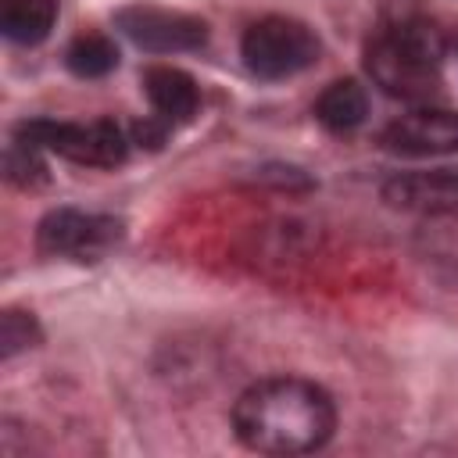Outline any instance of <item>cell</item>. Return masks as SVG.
Here are the masks:
<instances>
[{
  "label": "cell",
  "instance_id": "obj_13",
  "mask_svg": "<svg viewBox=\"0 0 458 458\" xmlns=\"http://www.w3.org/2000/svg\"><path fill=\"white\" fill-rule=\"evenodd\" d=\"M4 175L18 190H39L50 182V172H47V161L39 157V150L29 143H18V140L4 154Z\"/></svg>",
  "mask_w": 458,
  "mask_h": 458
},
{
  "label": "cell",
  "instance_id": "obj_11",
  "mask_svg": "<svg viewBox=\"0 0 458 458\" xmlns=\"http://www.w3.org/2000/svg\"><path fill=\"white\" fill-rule=\"evenodd\" d=\"M365 114H369V97L354 79L329 82L315 100V118L329 132H351L365 122Z\"/></svg>",
  "mask_w": 458,
  "mask_h": 458
},
{
  "label": "cell",
  "instance_id": "obj_12",
  "mask_svg": "<svg viewBox=\"0 0 458 458\" xmlns=\"http://www.w3.org/2000/svg\"><path fill=\"white\" fill-rule=\"evenodd\" d=\"M64 64L79 79H100V75H107V72L118 68V47L104 32H82V36H75L68 43Z\"/></svg>",
  "mask_w": 458,
  "mask_h": 458
},
{
  "label": "cell",
  "instance_id": "obj_15",
  "mask_svg": "<svg viewBox=\"0 0 458 458\" xmlns=\"http://www.w3.org/2000/svg\"><path fill=\"white\" fill-rule=\"evenodd\" d=\"M258 182L276 186V190H286V193H304V190L315 186V182H311L301 168H293V165H265V168H258Z\"/></svg>",
  "mask_w": 458,
  "mask_h": 458
},
{
  "label": "cell",
  "instance_id": "obj_14",
  "mask_svg": "<svg viewBox=\"0 0 458 458\" xmlns=\"http://www.w3.org/2000/svg\"><path fill=\"white\" fill-rule=\"evenodd\" d=\"M43 340V329L36 322L32 311H18V308H4L0 315V354L14 358L18 351H29Z\"/></svg>",
  "mask_w": 458,
  "mask_h": 458
},
{
  "label": "cell",
  "instance_id": "obj_5",
  "mask_svg": "<svg viewBox=\"0 0 458 458\" xmlns=\"http://www.w3.org/2000/svg\"><path fill=\"white\" fill-rule=\"evenodd\" d=\"M125 225L114 215H93L79 208H54L39 218L36 243L43 254L72 258V261H97L104 258L118 240Z\"/></svg>",
  "mask_w": 458,
  "mask_h": 458
},
{
  "label": "cell",
  "instance_id": "obj_6",
  "mask_svg": "<svg viewBox=\"0 0 458 458\" xmlns=\"http://www.w3.org/2000/svg\"><path fill=\"white\" fill-rule=\"evenodd\" d=\"M114 25L140 50L150 54H182L200 50L208 43V21L186 11L157 7V4H129L114 11Z\"/></svg>",
  "mask_w": 458,
  "mask_h": 458
},
{
  "label": "cell",
  "instance_id": "obj_10",
  "mask_svg": "<svg viewBox=\"0 0 458 458\" xmlns=\"http://www.w3.org/2000/svg\"><path fill=\"white\" fill-rule=\"evenodd\" d=\"M57 21V0H4L0 4V32L11 43L36 47L50 36Z\"/></svg>",
  "mask_w": 458,
  "mask_h": 458
},
{
  "label": "cell",
  "instance_id": "obj_9",
  "mask_svg": "<svg viewBox=\"0 0 458 458\" xmlns=\"http://www.w3.org/2000/svg\"><path fill=\"white\" fill-rule=\"evenodd\" d=\"M143 89H147V100L157 111V118H165L168 125L172 122H190L197 114L200 89H197V79L182 68H172V64L147 68L143 72Z\"/></svg>",
  "mask_w": 458,
  "mask_h": 458
},
{
  "label": "cell",
  "instance_id": "obj_7",
  "mask_svg": "<svg viewBox=\"0 0 458 458\" xmlns=\"http://www.w3.org/2000/svg\"><path fill=\"white\" fill-rule=\"evenodd\" d=\"M383 147L404 157H433L458 150V111L447 107H415L394 118L383 129Z\"/></svg>",
  "mask_w": 458,
  "mask_h": 458
},
{
  "label": "cell",
  "instance_id": "obj_3",
  "mask_svg": "<svg viewBox=\"0 0 458 458\" xmlns=\"http://www.w3.org/2000/svg\"><path fill=\"white\" fill-rule=\"evenodd\" d=\"M14 140L36 150L61 154L75 165H89V168H114L129 154V140L111 118H97V122L29 118L14 129Z\"/></svg>",
  "mask_w": 458,
  "mask_h": 458
},
{
  "label": "cell",
  "instance_id": "obj_4",
  "mask_svg": "<svg viewBox=\"0 0 458 458\" xmlns=\"http://www.w3.org/2000/svg\"><path fill=\"white\" fill-rule=\"evenodd\" d=\"M322 54V43L311 25L286 18V14H268L258 18L243 39H240V57L250 75L258 79H286L304 68H311Z\"/></svg>",
  "mask_w": 458,
  "mask_h": 458
},
{
  "label": "cell",
  "instance_id": "obj_16",
  "mask_svg": "<svg viewBox=\"0 0 458 458\" xmlns=\"http://www.w3.org/2000/svg\"><path fill=\"white\" fill-rule=\"evenodd\" d=\"M165 136H168V122L165 118H147V122H136L132 125V140L140 143V147H150V150H157L161 143H165Z\"/></svg>",
  "mask_w": 458,
  "mask_h": 458
},
{
  "label": "cell",
  "instance_id": "obj_2",
  "mask_svg": "<svg viewBox=\"0 0 458 458\" xmlns=\"http://www.w3.org/2000/svg\"><path fill=\"white\" fill-rule=\"evenodd\" d=\"M444 32L426 18H401L383 25L365 47V72L397 100H429L444 79Z\"/></svg>",
  "mask_w": 458,
  "mask_h": 458
},
{
  "label": "cell",
  "instance_id": "obj_8",
  "mask_svg": "<svg viewBox=\"0 0 458 458\" xmlns=\"http://www.w3.org/2000/svg\"><path fill=\"white\" fill-rule=\"evenodd\" d=\"M383 200L401 211L440 215L458 208V168H433V172H401L383 182Z\"/></svg>",
  "mask_w": 458,
  "mask_h": 458
},
{
  "label": "cell",
  "instance_id": "obj_1",
  "mask_svg": "<svg viewBox=\"0 0 458 458\" xmlns=\"http://www.w3.org/2000/svg\"><path fill=\"white\" fill-rule=\"evenodd\" d=\"M333 429V397L304 376L258 379L233 404V433L258 454H308L326 447Z\"/></svg>",
  "mask_w": 458,
  "mask_h": 458
}]
</instances>
